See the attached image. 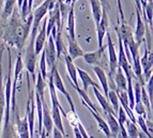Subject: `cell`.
I'll list each match as a JSON object with an SVG mask.
<instances>
[{
  "mask_svg": "<svg viewBox=\"0 0 153 138\" xmlns=\"http://www.w3.org/2000/svg\"><path fill=\"white\" fill-rule=\"evenodd\" d=\"M136 124H138V126L141 128V131H143V133L148 136L149 138L152 137V134L149 132L148 128H147V123H146V119H145V118L141 117V116H137V118H136Z\"/></svg>",
  "mask_w": 153,
  "mask_h": 138,
  "instance_id": "35",
  "label": "cell"
},
{
  "mask_svg": "<svg viewBox=\"0 0 153 138\" xmlns=\"http://www.w3.org/2000/svg\"><path fill=\"white\" fill-rule=\"evenodd\" d=\"M103 50H104V47H100L97 50L92 51V53H87V54L84 53L82 58H84L86 63L91 64V65H100L101 64V59H102Z\"/></svg>",
  "mask_w": 153,
  "mask_h": 138,
  "instance_id": "16",
  "label": "cell"
},
{
  "mask_svg": "<svg viewBox=\"0 0 153 138\" xmlns=\"http://www.w3.org/2000/svg\"><path fill=\"white\" fill-rule=\"evenodd\" d=\"M106 36H107V49L108 57H109V59H108L109 60V73H108V77H112L118 68V56L115 50L114 43L111 41V36L108 33V31L106 32Z\"/></svg>",
  "mask_w": 153,
  "mask_h": 138,
  "instance_id": "11",
  "label": "cell"
},
{
  "mask_svg": "<svg viewBox=\"0 0 153 138\" xmlns=\"http://www.w3.org/2000/svg\"><path fill=\"white\" fill-rule=\"evenodd\" d=\"M101 2H102V4H105V5H107V7H109V4H108V2L106 1V0H100Z\"/></svg>",
  "mask_w": 153,
  "mask_h": 138,
  "instance_id": "42",
  "label": "cell"
},
{
  "mask_svg": "<svg viewBox=\"0 0 153 138\" xmlns=\"http://www.w3.org/2000/svg\"><path fill=\"white\" fill-rule=\"evenodd\" d=\"M86 107H87V106H86ZM87 108L89 109V111L91 113V115L93 116V118H94L95 121L97 122V125H99L100 131H101V132H103V133L105 134V136H106V137H111L107 122H106V121H105L104 119L101 117V115H100L99 113H95L94 110H92L91 108H89V107H87Z\"/></svg>",
  "mask_w": 153,
  "mask_h": 138,
  "instance_id": "25",
  "label": "cell"
},
{
  "mask_svg": "<svg viewBox=\"0 0 153 138\" xmlns=\"http://www.w3.org/2000/svg\"><path fill=\"white\" fill-rule=\"evenodd\" d=\"M44 46H45L44 51H45L46 65L51 70L56 67V62H57V60H58V57H57V50H56V46H55V41L51 34L47 36V40H46V43Z\"/></svg>",
  "mask_w": 153,
  "mask_h": 138,
  "instance_id": "6",
  "label": "cell"
},
{
  "mask_svg": "<svg viewBox=\"0 0 153 138\" xmlns=\"http://www.w3.org/2000/svg\"><path fill=\"white\" fill-rule=\"evenodd\" d=\"M97 42H99V48L103 47V41L106 36V32L108 31V15L105 9L102 11V16L101 19L97 23Z\"/></svg>",
  "mask_w": 153,
  "mask_h": 138,
  "instance_id": "12",
  "label": "cell"
},
{
  "mask_svg": "<svg viewBox=\"0 0 153 138\" xmlns=\"http://www.w3.org/2000/svg\"><path fill=\"white\" fill-rule=\"evenodd\" d=\"M90 4H91V11H92V15H93V19H94V23L95 25H97V23L101 19V16H102L103 4L100 0H90Z\"/></svg>",
  "mask_w": 153,
  "mask_h": 138,
  "instance_id": "27",
  "label": "cell"
},
{
  "mask_svg": "<svg viewBox=\"0 0 153 138\" xmlns=\"http://www.w3.org/2000/svg\"><path fill=\"white\" fill-rule=\"evenodd\" d=\"M11 50L9 49V73L7 77V82L4 85V95H5V107H4V124H3L2 137H10L9 134V124H10V110H11V89H12V82H11Z\"/></svg>",
  "mask_w": 153,
  "mask_h": 138,
  "instance_id": "2",
  "label": "cell"
},
{
  "mask_svg": "<svg viewBox=\"0 0 153 138\" xmlns=\"http://www.w3.org/2000/svg\"><path fill=\"white\" fill-rule=\"evenodd\" d=\"M93 72H94L95 75H97V78H99L100 84L102 85V89H103V91H104V95H105V97L107 99L108 91H109L107 76H106V74H105V72L103 71L99 65H94V67H93Z\"/></svg>",
  "mask_w": 153,
  "mask_h": 138,
  "instance_id": "24",
  "label": "cell"
},
{
  "mask_svg": "<svg viewBox=\"0 0 153 138\" xmlns=\"http://www.w3.org/2000/svg\"><path fill=\"white\" fill-rule=\"evenodd\" d=\"M107 117V124L110 131V135L111 137H118V134L120 133V128H119V123L117 121V118L114 114H105Z\"/></svg>",
  "mask_w": 153,
  "mask_h": 138,
  "instance_id": "26",
  "label": "cell"
},
{
  "mask_svg": "<svg viewBox=\"0 0 153 138\" xmlns=\"http://www.w3.org/2000/svg\"><path fill=\"white\" fill-rule=\"evenodd\" d=\"M10 17V22L3 29L2 36L9 45L16 47L19 50V53H22L24 45H25L26 39L29 34L28 32L31 28L32 15L29 14L27 16L28 19L26 18L25 21H23L15 8Z\"/></svg>",
  "mask_w": 153,
  "mask_h": 138,
  "instance_id": "1",
  "label": "cell"
},
{
  "mask_svg": "<svg viewBox=\"0 0 153 138\" xmlns=\"http://www.w3.org/2000/svg\"><path fill=\"white\" fill-rule=\"evenodd\" d=\"M146 22L143 19L140 12L136 10V29L133 32L134 34V39L135 41L138 43L143 44V39H145V33H146Z\"/></svg>",
  "mask_w": 153,
  "mask_h": 138,
  "instance_id": "13",
  "label": "cell"
},
{
  "mask_svg": "<svg viewBox=\"0 0 153 138\" xmlns=\"http://www.w3.org/2000/svg\"><path fill=\"white\" fill-rule=\"evenodd\" d=\"M141 87H143V85L136 79L135 84H134V86H133V93H134V101H135V103L140 102Z\"/></svg>",
  "mask_w": 153,
  "mask_h": 138,
  "instance_id": "36",
  "label": "cell"
},
{
  "mask_svg": "<svg viewBox=\"0 0 153 138\" xmlns=\"http://www.w3.org/2000/svg\"><path fill=\"white\" fill-rule=\"evenodd\" d=\"M33 2H34V0H28V9H29V12H31V9L33 7Z\"/></svg>",
  "mask_w": 153,
  "mask_h": 138,
  "instance_id": "41",
  "label": "cell"
},
{
  "mask_svg": "<svg viewBox=\"0 0 153 138\" xmlns=\"http://www.w3.org/2000/svg\"><path fill=\"white\" fill-rule=\"evenodd\" d=\"M53 82H54V86H55V88H56V90H58L59 92H61L62 94L65 96V99L68 100V102H69L70 106H71V110H75V106H74V103H73V100H72V97H71V95H70L69 92H68V90H66L65 87H64L63 80H62L60 74H59L57 67L54 68V72H53Z\"/></svg>",
  "mask_w": 153,
  "mask_h": 138,
  "instance_id": "10",
  "label": "cell"
},
{
  "mask_svg": "<svg viewBox=\"0 0 153 138\" xmlns=\"http://www.w3.org/2000/svg\"><path fill=\"white\" fill-rule=\"evenodd\" d=\"M117 5H118V11H119V14H120V17H121V22H124V14H123L121 0H117Z\"/></svg>",
  "mask_w": 153,
  "mask_h": 138,
  "instance_id": "38",
  "label": "cell"
},
{
  "mask_svg": "<svg viewBox=\"0 0 153 138\" xmlns=\"http://www.w3.org/2000/svg\"><path fill=\"white\" fill-rule=\"evenodd\" d=\"M51 132H53V137H55V138L64 137L63 134H62L61 132H60V131L56 128V126H54V128H53V131H51Z\"/></svg>",
  "mask_w": 153,
  "mask_h": 138,
  "instance_id": "39",
  "label": "cell"
},
{
  "mask_svg": "<svg viewBox=\"0 0 153 138\" xmlns=\"http://www.w3.org/2000/svg\"><path fill=\"white\" fill-rule=\"evenodd\" d=\"M42 103V111H43V117H42V122H43V128L44 130L42 131V134L40 137H48L51 136V131H53V119H51V110L48 109V106L46 104L45 100H41Z\"/></svg>",
  "mask_w": 153,
  "mask_h": 138,
  "instance_id": "9",
  "label": "cell"
},
{
  "mask_svg": "<svg viewBox=\"0 0 153 138\" xmlns=\"http://www.w3.org/2000/svg\"><path fill=\"white\" fill-rule=\"evenodd\" d=\"M3 3H4V0H0V11H1V9H2Z\"/></svg>",
  "mask_w": 153,
  "mask_h": 138,
  "instance_id": "43",
  "label": "cell"
},
{
  "mask_svg": "<svg viewBox=\"0 0 153 138\" xmlns=\"http://www.w3.org/2000/svg\"><path fill=\"white\" fill-rule=\"evenodd\" d=\"M124 126H125V130H126V133H128V137L135 138V137H138V136H139L136 123L132 122L130 119H128V120L125 121Z\"/></svg>",
  "mask_w": 153,
  "mask_h": 138,
  "instance_id": "32",
  "label": "cell"
},
{
  "mask_svg": "<svg viewBox=\"0 0 153 138\" xmlns=\"http://www.w3.org/2000/svg\"><path fill=\"white\" fill-rule=\"evenodd\" d=\"M2 50L0 51V61H1ZM4 107H5V95H4V88H3L2 82V69H1V62H0V131H1V124L3 121L4 116Z\"/></svg>",
  "mask_w": 153,
  "mask_h": 138,
  "instance_id": "17",
  "label": "cell"
},
{
  "mask_svg": "<svg viewBox=\"0 0 153 138\" xmlns=\"http://www.w3.org/2000/svg\"><path fill=\"white\" fill-rule=\"evenodd\" d=\"M107 100H108V102H109V104L111 105L112 109H114V111H115V114H116V117H117V111H118L119 106H120V103H119V97H118L116 90L110 89L109 91H108Z\"/></svg>",
  "mask_w": 153,
  "mask_h": 138,
  "instance_id": "31",
  "label": "cell"
},
{
  "mask_svg": "<svg viewBox=\"0 0 153 138\" xmlns=\"http://www.w3.org/2000/svg\"><path fill=\"white\" fill-rule=\"evenodd\" d=\"M36 31L31 30L30 31V40H29L28 46L26 47L25 51V64L24 67H26L27 71L29 74L32 76L33 82H36V50H34V39L36 36Z\"/></svg>",
  "mask_w": 153,
  "mask_h": 138,
  "instance_id": "3",
  "label": "cell"
},
{
  "mask_svg": "<svg viewBox=\"0 0 153 138\" xmlns=\"http://www.w3.org/2000/svg\"><path fill=\"white\" fill-rule=\"evenodd\" d=\"M133 111H134V114H136L137 116H141V117H143L147 120L148 119V117H147V111H146V107L145 105L143 104V102H138V103H135L134 104V107H133Z\"/></svg>",
  "mask_w": 153,
  "mask_h": 138,
  "instance_id": "34",
  "label": "cell"
},
{
  "mask_svg": "<svg viewBox=\"0 0 153 138\" xmlns=\"http://www.w3.org/2000/svg\"><path fill=\"white\" fill-rule=\"evenodd\" d=\"M143 7H145V4H146V3H147V2H152V0H143Z\"/></svg>",
  "mask_w": 153,
  "mask_h": 138,
  "instance_id": "44",
  "label": "cell"
},
{
  "mask_svg": "<svg viewBox=\"0 0 153 138\" xmlns=\"http://www.w3.org/2000/svg\"><path fill=\"white\" fill-rule=\"evenodd\" d=\"M64 117L68 119V121H69L70 124H71L73 128H78V125L82 123L75 110H70L69 113H65L64 114Z\"/></svg>",
  "mask_w": 153,
  "mask_h": 138,
  "instance_id": "33",
  "label": "cell"
},
{
  "mask_svg": "<svg viewBox=\"0 0 153 138\" xmlns=\"http://www.w3.org/2000/svg\"><path fill=\"white\" fill-rule=\"evenodd\" d=\"M27 82H28L29 96L27 101V107H26V117L28 120L29 126V135L30 137H34V113H36V100H34V91L30 89V84L27 75Z\"/></svg>",
  "mask_w": 153,
  "mask_h": 138,
  "instance_id": "4",
  "label": "cell"
},
{
  "mask_svg": "<svg viewBox=\"0 0 153 138\" xmlns=\"http://www.w3.org/2000/svg\"><path fill=\"white\" fill-rule=\"evenodd\" d=\"M68 41H69V49H68V54L73 60L77 58H80L84 55V50L82 47L78 45L76 39H71L68 36Z\"/></svg>",
  "mask_w": 153,
  "mask_h": 138,
  "instance_id": "18",
  "label": "cell"
},
{
  "mask_svg": "<svg viewBox=\"0 0 153 138\" xmlns=\"http://www.w3.org/2000/svg\"><path fill=\"white\" fill-rule=\"evenodd\" d=\"M92 90H93V92H94V95L97 96V101H99L100 105H101V107H102V109L104 110V114H114V115L116 116L115 111H114V109H112L111 105L109 104V102H108V100L106 99V97L104 96V95L100 92L99 88H97L94 86V87H92Z\"/></svg>",
  "mask_w": 153,
  "mask_h": 138,
  "instance_id": "21",
  "label": "cell"
},
{
  "mask_svg": "<svg viewBox=\"0 0 153 138\" xmlns=\"http://www.w3.org/2000/svg\"><path fill=\"white\" fill-rule=\"evenodd\" d=\"M16 131H17L18 137L21 138H28L29 135V126H28V120L27 117L21 119L19 117L16 118Z\"/></svg>",
  "mask_w": 153,
  "mask_h": 138,
  "instance_id": "23",
  "label": "cell"
},
{
  "mask_svg": "<svg viewBox=\"0 0 153 138\" xmlns=\"http://www.w3.org/2000/svg\"><path fill=\"white\" fill-rule=\"evenodd\" d=\"M64 61H65V67H66V72L69 75L70 79L73 82V87H78V80H77V70L76 65L73 62V59L69 56V54L66 53L64 54Z\"/></svg>",
  "mask_w": 153,
  "mask_h": 138,
  "instance_id": "15",
  "label": "cell"
},
{
  "mask_svg": "<svg viewBox=\"0 0 153 138\" xmlns=\"http://www.w3.org/2000/svg\"><path fill=\"white\" fill-rule=\"evenodd\" d=\"M74 88H75V90L78 92V94L80 95V97H82V104H84L85 106H87V107L91 108L92 110H94L95 113L100 114V110L97 109V106H95V105L91 102V100H90L89 96L87 95V92H85L82 88H79V86H78V87H74Z\"/></svg>",
  "mask_w": 153,
  "mask_h": 138,
  "instance_id": "28",
  "label": "cell"
},
{
  "mask_svg": "<svg viewBox=\"0 0 153 138\" xmlns=\"http://www.w3.org/2000/svg\"><path fill=\"white\" fill-rule=\"evenodd\" d=\"M46 21H47V17L44 18V24L42 25L41 30H40L39 33H36V39H34V50H36V56L40 55L42 49L44 48L46 40H47V36H46Z\"/></svg>",
  "mask_w": 153,
  "mask_h": 138,
  "instance_id": "14",
  "label": "cell"
},
{
  "mask_svg": "<svg viewBox=\"0 0 153 138\" xmlns=\"http://www.w3.org/2000/svg\"><path fill=\"white\" fill-rule=\"evenodd\" d=\"M16 0H4L2 7V18L3 19H8L12 15L13 11L15 9Z\"/></svg>",
  "mask_w": 153,
  "mask_h": 138,
  "instance_id": "30",
  "label": "cell"
},
{
  "mask_svg": "<svg viewBox=\"0 0 153 138\" xmlns=\"http://www.w3.org/2000/svg\"><path fill=\"white\" fill-rule=\"evenodd\" d=\"M143 47H145V53H143V58H140V65H141V70H143V79H145V82H147L152 76V64H153L152 50L147 48L145 41H143Z\"/></svg>",
  "mask_w": 153,
  "mask_h": 138,
  "instance_id": "7",
  "label": "cell"
},
{
  "mask_svg": "<svg viewBox=\"0 0 153 138\" xmlns=\"http://www.w3.org/2000/svg\"><path fill=\"white\" fill-rule=\"evenodd\" d=\"M76 70H77V75H78V76L80 77V79H82V90H84L85 92L88 91L89 87H94L95 86L97 88H99V86L97 85V82L92 79L87 72H85L84 70H82L80 68H76Z\"/></svg>",
  "mask_w": 153,
  "mask_h": 138,
  "instance_id": "19",
  "label": "cell"
},
{
  "mask_svg": "<svg viewBox=\"0 0 153 138\" xmlns=\"http://www.w3.org/2000/svg\"><path fill=\"white\" fill-rule=\"evenodd\" d=\"M147 89H146V91H147V94H148L149 96V100H150L151 104H152V101H153V78L152 76L149 78L148 80H147Z\"/></svg>",
  "mask_w": 153,
  "mask_h": 138,
  "instance_id": "37",
  "label": "cell"
},
{
  "mask_svg": "<svg viewBox=\"0 0 153 138\" xmlns=\"http://www.w3.org/2000/svg\"><path fill=\"white\" fill-rule=\"evenodd\" d=\"M112 78H114V82H115L116 88H117V89L125 90V91H126V88H128V79H126L125 74L123 73L122 69H121L120 67L117 68Z\"/></svg>",
  "mask_w": 153,
  "mask_h": 138,
  "instance_id": "22",
  "label": "cell"
},
{
  "mask_svg": "<svg viewBox=\"0 0 153 138\" xmlns=\"http://www.w3.org/2000/svg\"><path fill=\"white\" fill-rule=\"evenodd\" d=\"M69 1H70V4H75L76 1H78V0H69Z\"/></svg>",
  "mask_w": 153,
  "mask_h": 138,
  "instance_id": "45",
  "label": "cell"
},
{
  "mask_svg": "<svg viewBox=\"0 0 153 138\" xmlns=\"http://www.w3.org/2000/svg\"><path fill=\"white\" fill-rule=\"evenodd\" d=\"M24 69V61L23 57H22V53H19V55H17L15 62V67H14V82L12 84V89H11V113H15L16 108V86H17V79L18 76L21 75V73L23 72Z\"/></svg>",
  "mask_w": 153,
  "mask_h": 138,
  "instance_id": "5",
  "label": "cell"
},
{
  "mask_svg": "<svg viewBox=\"0 0 153 138\" xmlns=\"http://www.w3.org/2000/svg\"><path fill=\"white\" fill-rule=\"evenodd\" d=\"M49 3H51L49 0H45L41 5H39L38 8L34 10V12H33V14H32V23H31L30 30H34L38 32L39 25H40L42 19L45 17L47 12H48Z\"/></svg>",
  "mask_w": 153,
  "mask_h": 138,
  "instance_id": "8",
  "label": "cell"
},
{
  "mask_svg": "<svg viewBox=\"0 0 153 138\" xmlns=\"http://www.w3.org/2000/svg\"><path fill=\"white\" fill-rule=\"evenodd\" d=\"M34 84H36V90H34V91L38 93L41 100H45V96H44V91H45L46 84H45V79H44L43 77H42L41 72H40V71L38 72V76H36V82H34Z\"/></svg>",
  "mask_w": 153,
  "mask_h": 138,
  "instance_id": "29",
  "label": "cell"
},
{
  "mask_svg": "<svg viewBox=\"0 0 153 138\" xmlns=\"http://www.w3.org/2000/svg\"><path fill=\"white\" fill-rule=\"evenodd\" d=\"M75 4H71L68 12V23H66V30H68V36L71 39H76L75 36V13H74Z\"/></svg>",
  "mask_w": 153,
  "mask_h": 138,
  "instance_id": "20",
  "label": "cell"
},
{
  "mask_svg": "<svg viewBox=\"0 0 153 138\" xmlns=\"http://www.w3.org/2000/svg\"><path fill=\"white\" fill-rule=\"evenodd\" d=\"M73 130H74L75 137H76V138H82V134H80V132H79L78 128H73Z\"/></svg>",
  "mask_w": 153,
  "mask_h": 138,
  "instance_id": "40",
  "label": "cell"
}]
</instances>
